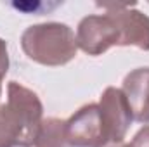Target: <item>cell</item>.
Masks as SVG:
<instances>
[{
    "mask_svg": "<svg viewBox=\"0 0 149 147\" xmlns=\"http://www.w3.org/2000/svg\"><path fill=\"white\" fill-rule=\"evenodd\" d=\"M99 106L102 109L104 121H106L108 130H109L111 146L123 144L127 132L134 121L132 109L128 106V101H127L123 90L116 88V87H108L101 95Z\"/></svg>",
    "mask_w": 149,
    "mask_h": 147,
    "instance_id": "cell-6",
    "label": "cell"
},
{
    "mask_svg": "<svg viewBox=\"0 0 149 147\" xmlns=\"http://www.w3.org/2000/svg\"><path fill=\"white\" fill-rule=\"evenodd\" d=\"M108 147H130V144H118V146H108Z\"/></svg>",
    "mask_w": 149,
    "mask_h": 147,
    "instance_id": "cell-11",
    "label": "cell"
},
{
    "mask_svg": "<svg viewBox=\"0 0 149 147\" xmlns=\"http://www.w3.org/2000/svg\"><path fill=\"white\" fill-rule=\"evenodd\" d=\"M130 147H149V125H144L132 139Z\"/></svg>",
    "mask_w": 149,
    "mask_h": 147,
    "instance_id": "cell-10",
    "label": "cell"
},
{
    "mask_svg": "<svg viewBox=\"0 0 149 147\" xmlns=\"http://www.w3.org/2000/svg\"><path fill=\"white\" fill-rule=\"evenodd\" d=\"M66 140L70 147L111 146L109 130L99 104H87L66 119Z\"/></svg>",
    "mask_w": 149,
    "mask_h": 147,
    "instance_id": "cell-3",
    "label": "cell"
},
{
    "mask_svg": "<svg viewBox=\"0 0 149 147\" xmlns=\"http://www.w3.org/2000/svg\"><path fill=\"white\" fill-rule=\"evenodd\" d=\"M43 123L38 95L17 81L7 85V102L0 106V147H35Z\"/></svg>",
    "mask_w": 149,
    "mask_h": 147,
    "instance_id": "cell-1",
    "label": "cell"
},
{
    "mask_svg": "<svg viewBox=\"0 0 149 147\" xmlns=\"http://www.w3.org/2000/svg\"><path fill=\"white\" fill-rule=\"evenodd\" d=\"M123 94L132 109L134 121L149 123V68H137L125 76Z\"/></svg>",
    "mask_w": 149,
    "mask_h": 147,
    "instance_id": "cell-7",
    "label": "cell"
},
{
    "mask_svg": "<svg viewBox=\"0 0 149 147\" xmlns=\"http://www.w3.org/2000/svg\"><path fill=\"white\" fill-rule=\"evenodd\" d=\"M0 95H2V85H0Z\"/></svg>",
    "mask_w": 149,
    "mask_h": 147,
    "instance_id": "cell-12",
    "label": "cell"
},
{
    "mask_svg": "<svg viewBox=\"0 0 149 147\" xmlns=\"http://www.w3.org/2000/svg\"><path fill=\"white\" fill-rule=\"evenodd\" d=\"M102 7L120 30V47H137L149 50V16L127 3H97Z\"/></svg>",
    "mask_w": 149,
    "mask_h": 147,
    "instance_id": "cell-5",
    "label": "cell"
},
{
    "mask_svg": "<svg viewBox=\"0 0 149 147\" xmlns=\"http://www.w3.org/2000/svg\"><path fill=\"white\" fill-rule=\"evenodd\" d=\"M9 50H7V42L3 38H0V85H2V80L5 78V74L9 71Z\"/></svg>",
    "mask_w": 149,
    "mask_h": 147,
    "instance_id": "cell-9",
    "label": "cell"
},
{
    "mask_svg": "<svg viewBox=\"0 0 149 147\" xmlns=\"http://www.w3.org/2000/svg\"><path fill=\"white\" fill-rule=\"evenodd\" d=\"M21 49L30 61L50 68L71 62L78 52L73 30L64 23L28 26L21 35Z\"/></svg>",
    "mask_w": 149,
    "mask_h": 147,
    "instance_id": "cell-2",
    "label": "cell"
},
{
    "mask_svg": "<svg viewBox=\"0 0 149 147\" xmlns=\"http://www.w3.org/2000/svg\"><path fill=\"white\" fill-rule=\"evenodd\" d=\"M35 147H70L66 140V119H43Z\"/></svg>",
    "mask_w": 149,
    "mask_h": 147,
    "instance_id": "cell-8",
    "label": "cell"
},
{
    "mask_svg": "<svg viewBox=\"0 0 149 147\" xmlns=\"http://www.w3.org/2000/svg\"><path fill=\"white\" fill-rule=\"evenodd\" d=\"M74 37L78 49L94 57L102 55L114 45H120V30L108 12L85 16L78 23Z\"/></svg>",
    "mask_w": 149,
    "mask_h": 147,
    "instance_id": "cell-4",
    "label": "cell"
}]
</instances>
